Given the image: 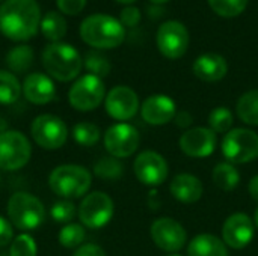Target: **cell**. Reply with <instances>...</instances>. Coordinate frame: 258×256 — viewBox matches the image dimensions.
Segmentation results:
<instances>
[{
    "instance_id": "14",
    "label": "cell",
    "mask_w": 258,
    "mask_h": 256,
    "mask_svg": "<svg viewBox=\"0 0 258 256\" xmlns=\"http://www.w3.org/2000/svg\"><path fill=\"white\" fill-rule=\"evenodd\" d=\"M133 170L139 183L148 187H159L168 178V163L163 155L156 151L141 152L133 163Z\"/></svg>"
},
{
    "instance_id": "31",
    "label": "cell",
    "mask_w": 258,
    "mask_h": 256,
    "mask_svg": "<svg viewBox=\"0 0 258 256\" xmlns=\"http://www.w3.org/2000/svg\"><path fill=\"white\" fill-rule=\"evenodd\" d=\"M86 237L85 228L79 223H68L59 232V243L67 249H79Z\"/></svg>"
},
{
    "instance_id": "38",
    "label": "cell",
    "mask_w": 258,
    "mask_h": 256,
    "mask_svg": "<svg viewBox=\"0 0 258 256\" xmlns=\"http://www.w3.org/2000/svg\"><path fill=\"white\" fill-rule=\"evenodd\" d=\"M12 238H14V231L11 222L0 216V247H5L9 243H12Z\"/></svg>"
},
{
    "instance_id": "37",
    "label": "cell",
    "mask_w": 258,
    "mask_h": 256,
    "mask_svg": "<svg viewBox=\"0 0 258 256\" xmlns=\"http://www.w3.org/2000/svg\"><path fill=\"white\" fill-rule=\"evenodd\" d=\"M56 5L60 12L67 15H77L85 9L86 0H56Z\"/></svg>"
},
{
    "instance_id": "36",
    "label": "cell",
    "mask_w": 258,
    "mask_h": 256,
    "mask_svg": "<svg viewBox=\"0 0 258 256\" xmlns=\"http://www.w3.org/2000/svg\"><path fill=\"white\" fill-rule=\"evenodd\" d=\"M119 21L122 26H127V27H135L139 24L141 21V11L136 8V6H125L121 14H119Z\"/></svg>"
},
{
    "instance_id": "21",
    "label": "cell",
    "mask_w": 258,
    "mask_h": 256,
    "mask_svg": "<svg viewBox=\"0 0 258 256\" xmlns=\"http://www.w3.org/2000/svg\"><path fill=\"white\" fill-rule=\"evenodd\" d=\"M171 195L183 204H195L201 199L204 187L200 178L190 174H178L169 184Z\"/></svg>"
},
{
    "instance_id": "46",
    "label": "cell",
    "mask_w": 258,
    "mask_h": 256,
    "mask_svg": "<svg viewBox=\"0 0 258 256\" xmlns=\"http://www.w3.org/2000/svg\"><path fill=\"white\" fill-rule=\"evenodd\" d=\"M166 256H181V255H178V253H171V255H166Z\"/></svg>"
},
{
    "instance_id": "45",
    "label": "cell",
    "mask_w": 258,
    "mask_h": 256,
    "mask_svg": "<svg viewBox=\"0 0 258 256\" xmlns=\"http://www.w3.org/2000/svg\"><path fill=\"white\" fill-rule=\"evenodd\" d=\"M116 2L124 3V5H130V3H133V2H136V0H116Z\"/></svg>"
},
{
    "instance_id": "16",
    "label": "cell",
    "mask_w": 258,
    "mask_h": 256,
    "mask_svg": "<svg viewBox=\"0 0 258 256\" xmlns=\"http://www.w3.org/2000/svg\"><path fill=\"white\" fill-rule=\"evenodd\" d=\"M218 145V136L207 127H195L180 137V149L190 158H206L212 155Z\"/></svg>"
},
{
    "instance_id": "42",
    "label": "cell",
    "mask_w": 258,
    "mask_h": 256,
    "mask_svg": "<svg viewBox=\"0 0 258 256\" xmlns=\"http://www.w3.org/2000/svg\"><path fill=\"white\" fill-rule=\"evenodd\" d=\"M163 14H165V11H163V8L160 5H153L151 8H148V15L153 17V18H157V17H160Z\"/></svg>"
},
{
    "instance_id": "29",
    "label": "cell",
    "mask_w": 258,
    "mask_h": 256,
    "mask_svg": "<svg viewBox=\"0 0 258 256\" xmlns=\"http://www.w3.org/2000/svg\"><path fill=\"white\" fill-rule=\"evenodd\" d=\"M124 172V166L119 158L103 157L94 164V174L101 180H118Z\"/></svg>"
},
{
    "instance_id": "20",
    "label": "cell",
    "mask_w": 258,
    "mask_h": 256,
    "mask_svg": "<svg viewBox=\"0 0 258 256\" xmlns=\"http://www.w3.org/2000/svg\"><path fill=\"white\" fill-rule=\"evenodd\" d=\"M192 69L200 80L215 83L227 75L228 63L225 57L218 53H204L194 60Z\"/></svg>"
},
{
    "instance_id": "40",
    "label": "cell",
    "mask_w": 258,
    "mask_h": 256,
    "mask_svg": "<svg viewBox=\"0 0 258 256\" xmlns=\"http://www.w3.org/2000/svg\"><path fill=\"white\" fill-rule=\"evenodd\" d=\"M174 119H175V124H177L180 128H187V127H190L192 122H194V116H192L189 112H186V110L177 112V115H175Z\"/></svg>"
},
{
    "instance_id": "15",
    "label": "cell",
    "mask_w": 258,
    "mask_h": 256,
    "mask_svg": "<svg viewBox=\"0 0 258 256\" xmlns=\"http://www.w3.org/2000/svg\"><path fill=\"white\" fill-rule=\"evenodd\" d=\"M104 107L110 118L116 121H128L139 110V97L128 86H115L104 98Z\"/></svg>"
},
{
    "instance_id": "7",
    "label": "cell",
    "mask_w": 258,
    "mask_h": 256,
    "mask_svg": "<svg viewBox=\"0 0 258 256\" xmlns=\"http://www.w3.org/2000/svg\"><path fill=\"white\" fill-rule=\"evenodd\" d=\"M32 155L29 139L15 130L0 133V169L18 170L24 167Z\"/></svg>"
},
{
    "instance_id": "39",
    "label": "cell",
    "mask_w": 258,
    "mask_h": 256,
    "mask_svg": "<svg viewBox=\"0 0 258 256\" xmlns=\"http://www.w3.org/2000/svg\"><path fill=\"white\" fill-rule=\"evenodd\" d=\"M73 256H106V252L97 244H83L74 252Z\"/></svg>"
},
{
    "instance_id": "32",
    "label": "cell",
    "mask_w": 258,
    "mask_h": 256,
    "mask_svg": "<svg viewBox=\"0 0 258 256\" xmlns=\"http://www.w3.org/2000/svg\"><path fill=\"white\" fill-rule=\"evenodd\" d=\"M85 68L89 71V74L103 78V77L109 75L112 66H110L109 59L103 53L92 50V51H88L85 56Z\"/></svg>"
},
{
    "instance_id": "17",
    "label": "cell",
    "mask_w": 258,
    "mask_h": 256,
    "mask_svg": "<svg viewBox=\"0 0 258 256\" xmlns=\"http://www.w3.org/2000/svg\"><path fill=\"white\" fill-rule=\"evenodd\" d=\"M255 225L245 213L231 214L222 226V240L227 247L240 250L245 249L254 238Z\"/></svg>"
},
{
    "instance_id": "34",
    "label": "cell",
    "mask_w": 258,
    "mask_h": 256,
    "mask_svg": "<svg viewBox=\"0 0 258 256\" xmlns=\"http://www.w3.org/2000/svg\"><path fill=\"white\" fill-rule=\"evenodd\" d=\"M36 252H38L36 241L29 234L17 235L12 240L11 249H9V255L11 256H36Z\"/></svg>"
},
{
    "instance_id": "30",
    "label": "cell",
    "mask_w": 258,
    "mask_h": 256,
    "mask_svg": "<svg viewBox=\"0 0 258 256\" xmlns=\"http://www.w3.org/2000/svg\"><path fill=\"white\" fill-rule=\"evenodd\" d=\"M73 137L82 146H92L100 140L101 133H100V128L95 124L79 122L73 128Z\"/></svg>"
},
{
    "instance_id": "3",
    "label": "cell",
    "mask_w": 258,
    "mask_h": 256,
    "mask_svg": "<svg viewBox=\"0 0 258 256\" xmlns=\"http://www.w3.org/2000/svg\"><path fill=\"white\" fill-rule=\"evenodd\" d=\"M42 66L50 77L67 83L74 80L83 66L80 53L67 42H51L42 50Z\"/></svg>"
},
{
    "instance_id": "26",
    "label": "cell",
    "mask_w": 258,
    "mask_h": 256,
    "mask_svg": "<svg viewBox=\"0 0 258 256\" xmlns=\"http://www.w3.org/2000/svg\"><path fill=\"white\" fill-rule=\"evenodd\" d=\"M236 112L242 122L258 127V89L248 91L239 98Z\"/></svg>"
},
{
    "instance_id": "44",
    "label": "cell",
    "mask_w": 258,
    "mask_h": 256,
    "mask_svg": "<svg viewBox=\"0 0 258 256\" xmlns=\"http://www.w3.org/2000/svg\"><path fill=\"white\" fill-rule=\"evenodd\" d=\"M254 225H255V228L258 229V208L255 210V214H254Z\"/></svg>"
},
{
    "instance_id": "10",
    "label": "cell",
    "mask_w": 258,
    "mask_h": 256,
    "mask_svg": "<svg viewBox=\"0 0 258 256\" xmlns=\"http://www.w3.org/2000/svg\"><path fill=\"white\" fill-rule=\"evenodd\" d=\"M30 134L35 143L44 149H59L68 139L67 124L54 115H39L30 125Z\"/></svg>"
},
{
    "instance_id": "18",
    "label": "cell",
    "mask_w": 258,
    "mask_h": 256,
    "mask_svg": "<svg viewBox=\"0 0 258 256\" xmlns=\"http://www.w3.org/2000/svg\"><path fill=\"white\" fill-rule=\"evenodd\" d=\"M175 115H177L175 101L171 97L162 94L148 97L141 107V116L150 125H165L171 122L175 118Z\"/></svg>"
},
{
    "instance_id": "47",
    "label": "cell",
    "mask_w": 258,
    "mask_h": 256,
    "mask_svg": "<svg viewBox=\"0 0 258 256\" xmlns=\"http://www.w3.org/2000/svg\"><path fill=\"white\" fill-rule=\"evenodd\" d=\"M0 2H5V0H0Z\"/></svg>"
},
{
    "instance_id": "8",
    "label": "cell",
    "mask_w": 258,
    "mask_h": 256,
    "mask_svg": "<svg viewBox=\"0 0 258 256\" xmlns=\"http://www.w3.org/2000/svg\"><path fill=\"white\" fill-rule=\"evenodd\" d=\"M106 98V88L100 77L85 74L77 78L68 91V101L71 107L79 112H91L97 109Z\"/></svg>"
},
{
    "instance_id": "19",
    "label": "cell",
    "mask_w": 258,
    "mask_h": 256,
    "mask_svg": "<svg viewBox=\"0 0 258 256\" xmlns=\"http://www.w3.org/2000/svg\"><path fill=\"white\" fill-rule=\"evenodd\" d=\"M23 94L29 103L36 106H44L54 100L56 86L50 78V75H45L42 72H33L24 78Z\"/></svg>"
},
{
    "instance_id": "12",
    "label": "cell",
    "mask_w": 258,
    "mask_h": 256,
    "mask_svg": "<svg viewBox=\"0 0 258 256\" xmlns=\"http://www.w3.org/2000/svg\"><path fill=\"white\" fill-rule=\"evenodd\" d=\"M150 235L154 244L168 253L180 252L187 241L186 229L171 217H160L154 220L150 228Z\"/></svg>"
},
{
    "instance_id": "11",
    "label": "cell",
    "mask_w": 258,
    "mask_h": 256,
    "mask_svg": "<svg viewBox=\"0 0 258 256\" xmlns=\"http://www.w3.org/2000/svg\"><path fill=\"white\" fill-rule=\"evenodd\" d=\"M159 51L168 59H180L189 48V32L187 27L177 21L169 20L159 26L156 36Z\"/></svg>"
},
{
    "instance_id": "13",
    "label": "cell",
    "mask_w": 258,
    "mask_h": 256,
    "mask_svg": "<svg viewBox=\"0 0 258 256\" xmlns=\"http://www.w3.org/2000/svg\"><path fill=\"white\" fill-rule=\"evenodd\" d=\"M139 146L138 130L125 122L115 124L104 133V148L115 158H125L136 152Z\"/></svg>"
},
{
    "instance_id": "28",
    "label": "cell",
    "mask_w": 258,
    "mask_h": 256,
    "mask_svg": "<svg viewBox=\"0 0 258 256\" xmlns=\"http://www.w3.org/2000/svg\"><path fill=\"white\" fill-rule=\"evenodd\" d=\"M233 121L234 116L228 107H215L209 115V128L213 130L216 134H227L233 127Z\"/></svg>"
},
{
    "instance_id": "2",
    "label": "cell",
    "mask_w": 258,
    "mask_h": 256,
    "mask_svg": "<svg viewBox=\"0 0 258 256\" xmlns=\"http://www.w3.org/2000/svg\"><path fill=\"white\" fill-rule=\"evenodd\" d=\"M80 38L97 50H110L124 42L125 29L112 15L92 14L80 24Z\"/></svg>"
},
{
    "instance_id": "35",
    "label": "cell",
    "mask_w": 258,
    "mask_h": 256,
    "mask_svg": "<svg viewBox=\"0 0 258 256\" xmlns=\"http://www.w3.org/2000/svg\"><path fill=\"white\" fill-rule=\"evenodd\" d=\"M76 205L68 201V199H63V201H59L56 204H53L51 210H50V216L54 222L57 223H70L74 216H76Z\"/></svg>"
},
{
    "instance_id": "5",
    "label": "cell",
    "mask_w": 258,
    "mask_h": 256,
    "mask_svg": "<svg viewBox=\"0 0 258 256\" xmlns=\"http://www.w3.org/2000/svg\"><path fill=\"white\" fill-rule=\"evenodd\" d=\"M8 219L17 229L32 231L42 225L45 219V208L36 196L18 192L8 201Z\"/></svg>"
},
{
    "instance_id": "23",
    "label": "cell",
    "mask_w": 258,
    "mask_h": 256,
    "mask_svg": "<svg viewBox=\"0 0 258 256\" xmlns=\"http://www.w3.org/2000/svg\"><path fill=\"white\" fill-rule=\"evenodd\" d=\"M39 27H41L44 38L51 42H60V39L67 35V29H68L65 18L56 11L47 12L41 18Z\"/></svg>"
},
{
    "instance_id": "33",
    "label": "cell",
    "mask_w": 258,
    "mask_h": 256,
    "mask_svg": "<svg viewBox=\"0 0 258 256\" xmlns=\"http://www.w3.org/2000/svg\"><path fill=\"white\" fill-rule=\"evenodd\" d=\"M207 2L210 8L224 18L237 17L248 6V0H207Z\"/></svg>"
},
{
    "instance_id": "41",
    "label": "cell",
    "mask_w": 258,
    "mask_h": 256,
    "mask_svg": "<svg viewBox=\"0 0 258 256\" xmlns=\"http://www.w3.org/2000/svg\"><path fill=\"white\" fill-rule=\"evenodd\" d=\"M248 192L254 201H258V175L251 178V181L248 184Z\"/></svg>"
},
{
    "instance_id": "43",
    "label": "cell",
    "mask_w": 258,
    "mask_h": 256,
    "mask_svg": "<svg viewBox=\"0 0 258 256\" xmlns=\"http://www.w3.org/2000/svg\"><path fill=\"white\" fill-rule=\"evenodd\" d=\"M148 2H151L153 5H163V3H166L169 0H148Z\"/></svg>"
},
{
    "instance_id": "1",
    "label": "cell",
    "mask_w": 258,
    "mask_h": 256,
    "mask_svg": "<svg viewBox=\"0 0 258 256\" xmlns=\"http://www.w3.org/2000/svg\"><path fill=\"white\" fill-rule=\"evenodd\" d=\"M41 24L36 0H5L0 6V32L12 41H29Z\"/></svg>"
},
{
    "instance_id": "9",
    "label": "cell",
    "mask_w": 258,
    "mask_h": 256,
    "mask_svg": "<svg viewBox=\"0 0 258 256\" xmlns=\"http://www.w3.org/2000/svg\"><path fill=\"white\" fill-rule=\"evenodd\" d=\"M113 211L115 205L107 193L92 192L83 198L77 214L83 226L89 229H100L110 222Z\"/></svg>"
},
{
    "instance_id": "4",
    "label": "cell",
    "mask_w": 258,
    "mask_h": 256,
    "mask_svg": "<svg viewBox=\"0 0 258 256\" xmlns=\"http://www.w3.org/2000/svg\"><path fill=\"white\" fill-rule=\"evenodd\" d=\"M92 184L91 172L79 164H62L51 170L48 186L51 192L63 199H77L88 193Z\"/></svg>"
},
{
    "instance_id": "25",
    "label": "cell",
    "mask_w": 258,
    "mask_h": 256,
    "mask_svg": "<svg viewBox=\"0 0 258 256\" xmlns=\"http://www.w3.org/2000/svg\"><path fill=\"white\" fill-rule=\"evenodd\" d=\"M213 183L218 189L224 192H231L240 184V174L231 163H219L215 166L212 174Z\"/></svg>"
},
{
    "instance_id": "22",
    "label": "cell",
    "mask_w": 258,
    "mask_h": 256,
    "mask_svg": "<svg viewBox=\"0 0 258 256\" xmlns=\"http://www.w3.org/2000/svg\"><path fill=\"white\" fill-rule=\"evenodd\" d=\"M187 256H228V249L222 238L200 234L187 244Z\"/></svg>"
},
{
    "instance_id": "24",
    "label": "cell",
    "mask_w": 258,
    "mask_h": 256,
    "mask_svg": "<svg viewBox=\"0 0 258 256\" xmlns=\"http://www.w3.org/2000/svg\"><path fill=\"white\" fill-rule=\"evenodd\" d=\"M33 48L30 45L21 44L14 47L8 54H6V66L11 69V72L23 74L29 71V68L33 65Z\"/></svg>"
},
{
    "instance_id": "6",
    "label": "cell",
    "mask_w": 258,
    "mask_h": 256,
    "mask_svg": "<svg viewBox=\"0 0 258 256\" xmlns=\"http://www.w3.org/2000/svg\"><path fill=\"white\" fill-rule=\"evenodd\" d=\"M222 154L231 164L258 158V134L248 128H233L222 139Z\"/></svg>"
},
{
    "instance_id": "27",
    "label": "cell",
    "mask_w": 258,
    "mask_h": 256,
    "mask_svg": "<svg viewBox=\"0 0 258 256\" xmlns=\"http://www.w3.org/2000/svg\"><path fill=\"white\" fill-rule=\"evenodd\" d=\"M21 83L11 72L0 69V104H14L21 95Z\"/></svg>"
}]
</instances>
